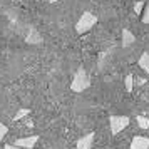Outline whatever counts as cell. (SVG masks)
<instances>
[{"instance_id": "cell-14", "label": "cell", "mask_w": 149, "mask_h": 149, "mask_svg": "<svg viewBox=\"0 0 149 149\" xmlns=\"http://www.w3.org/2000/svg\"><path fill=\"white\" fill-rule=\"evenodd\" d=\"M7 132H8V127L5 126V124H2V122H0V142H2L3 139H5Z\"/></svg>"}, {"instance_id": "cell-5", "label": "cell", "mask_w": 149, "mask_h": 149, "mask_svg": "<svg viewBox=\"0 0 149 149\" xmlns=\"http://www.w3.org/2000/svg\"><path fill=\"white\" fill-rule=\"evenodd\" d=\"M25 42L27 44H30V45H37V44H42V35H40V32L37 30L35 27H29V32H27V35H25Z\"/></svg>"}, {"instance_id": "cell-7", "label": "cell", "mask_w": 149, "mask_h": 149, "mask_svg": "<svg viewBox=\"0 0 149 149\" xmlns=\"http://www.w3.org/2000/svg\"><path fill=\"white\" fill-rule=\"evenodd\" d=\"M92 142H94V132H89L77 141V149H92Z\"/></svg>"}, {"instance_id": "cell-3", "label": "cell", "mask_w": 149, "mask_h": 149, "mask_svg": "<svg viewBox=\"0 0 149 149\" xmlns=\"http://www.w3.org/2000/svg\"><path fill=\"white\" fill-rule=\"evenodd\" d=\"M129 119L127 116H111L109 117V127H111V134L112 136H117L121 131L129 126Z\"/></svg>"}, {"instance_id": "cell-1", "label": "cell", "mask_w": 149, "mask_h": 149, "mask_svg": "<svg viewBox=\"0 0 149 149\" xmlns=\"http://www.w3.org/2000/svg\"><path fill=\"white\" fill-rule=\"evenodd\" d=\"M89 87H91V77H89V74L86 72V69L84 67L77 69L74 79H72V82H70L72 92H84V91L89 89Z\"/></svg>"}, {"instance_id": "cell-16", "label": "cell", "mask_w": 149, "mask_h": 149, "mask_svg": "<svg viewBox=\"0 0 149 149\" xmlns=\"http://www.w3.org/2000/svg\"><path fill=\"white\" fill-rule=\"evenodd\" d=\"M3 149H22V148H19V146H15V144H7Z\"/></svg>"}, {"instance_id": "cell-2", "label": "cell", "mask_w": 149, "mask_h": 149, "mask_svg": "<svg viewBox=\"0 0 149 149\" xmlns=\"http://www.w3.org/2000/svg\"><path fill=\"white\" fill-rule=\"evenodd\" d=\"M95 24H97V17L94 14H91V12H84L81 15V19L77 20V24H75V32L77 34H86L94 27Z\"/></svg>"}, {"instance_id": "cell-8", "label": "cell", "mask_w": 149, "mask_h": 149, "mask_svg": "<svg viewBox=\"0 0 149 149\" xmlns=\"http://www.w3.org/2000/svg\"><path fill=\"white\" fill-rule=\"evenodd\" d=\"M134 40H136L134 34H132L131 30H127V29H124V30H122V39H121L122 47H129L131 44H134Z\"/></svg>"}, {"instance_id": "cell-13", "label": "cell", "mask_w": 149, "mask_h": 149, "mask_svg": "<svg viewBox=\"0 0 149 149\" xmlns=\"http://www.w3.org/2000/svg\"><path fill=\"white\" fill-rule=\"evenodd\" d=\"M144 7H146V3H144V2H136V3H134V14L136 15H141L142 10H144Z\"/></svg>"}, {"instance_id": "cell-10", "label": "cell", "mask_w": 149, "mask_h": 149, "mask_svg": "<svg viewBox=\"0 0 149 149\" xmlns=\"http://www.w3.org/2000/svg\"><path fill=\"white\" fill-rule=\"evenodd\" d=\"M124 84H126V91L127 92H132V89H134V77L129 74L126 79H124Z\"/></svg>"}, {"instance_id": "cell-6", "label": "cell", "mask_w": 149, "mask_h": 149, "mask_svg": "<svg viewBox=\"0 0 149 149\" xmlns=\"http://www.w3.org/2000/svg\"><path fill=\"white\" fill-rule=\"evenodd\" d=\"M129 148L131 149H149V137H146V136H134Z\"/></svg>"}, {"instance_id": "cell-15", "label": "cell", "mask_w": 149, "mask_h": 149, "mask_svg": "<svg viewBox=\"0 0 149 149\" xmlns=\"http://www.w3.org/2000/svg\"><path fill=\"white\" fill-rule=\"evenodd\" d=\"M142 24H149V7L146 5L144 10H142V19H141Z\"/></svg>"}, {"instance_id": "cell-9", "label": "cell", "mask_w": 149, "mask_h": 149, "mask_svg": "<svg viewBox=\"0 0 149 149\" xmlns=\"http://www.w3.org/2000/svg\"><path fill=\"white\" fill-rule=\"evenodd\" d=\"M137 65H139V67L144 70V72H148V74H149V54H148V52H144V54L139 57Z\"/></svg>"}, {"instance_id": "cell-11", "label": "cell", "mask_w": 149, "mask_h": 149, "mask_svg": "<svg viewBox=\"0 0 149 149\" xmlns=\"http://www.w3.org/2000/svg\"><path fill=\"white\" fill-rule=\"evenodd\" d=\"M136 121H137V124H139V127L141 129H148L149 127V119L148 117H144V116H137Z\"/></svg>"}, {"instance_id": "cell-17", "label": "cell", "mask_w": 149, "mask_h": 149, "mask_svg": "<svg viewBox=\"0 0 149 149\" xmlns=\"http://www.w3.org/2000/svg\"><path fill=\"white\" fill-rule=\"evenodd\" d=\"M55 2H61V0H49V3H55Z\"/></svg>"}, {"instance_id": "cell-12", "label": "cell", "mask_w": 149, "mask_h": 149, "mask_svg": "<svg viewBox=\"0 0 149 149\" xmlns=\"http://www.w3.org/2000/svg\"><path fill=\"white\" fill-rule=\"evenodd\" d=\"M29 114H30V109H19L17 114L14 116V121H20L22 117H27Z\"/></svg>"}, {"instance_id": "cell-4", "label": "cell", "mask_w": 149, "mask_h": 149, "mask_svg": "<svg viewBox=\"0 0 149 149\" xmlns=\"http://www.w3.org/2000/svg\"><path fill=\"white\" fill-rule=\"evenodd\" d=\"M39 141V136H27V137H20L14 142L15 146H19L22 149H32L35 148V144Z\"/></svg>"}]
</instances>
